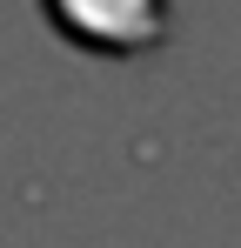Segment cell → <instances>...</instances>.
Returning <instances> with one entry per match:
<instances>
[{
    "label": "cell",
    "mask_w": 241,
    "mask_h": 248,
    "mask_svg": "<svg viewBox=\"0 0 241 248\" xmlns=\"http://www.w3.org/2000/svg\"><path fill=\"white\" fill-rule=\"evenodd\" d=\"M54 20L87 47H148L161 34V0H47Z\"/></svg>",
    "instance_id": "1"
}]
</instances>
